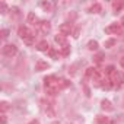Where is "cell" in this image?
<instances>
[{"label":"cell","instance_id":"obj_1","mask_svg":"<svg viewBox=\"0 0 124 124\" xmlns=\"http://www.w3.org/2000/svg\"><path fill=\"white\" fill-rule=\"evenodd\" d=\"M18 35L23 39V42L25 44H28V45H32L34 44V41H35V32L31 29V28H28V26H19V29H18Z\"/></svg>","mask_w":124,"mask_h":124},{"label":"cell","instance_id":"obj_2","mask_svg":"<svg viewBox=\"0 0 124 124\" xmlns=\"http://www.w3.org/2000/svg\"><path fill=\"white\" fill-rule=\"evenodd\" d=\"M44 88H45V89H47V88H57V89H60V79H58L57 76H54V75L44 78ZM60 91H61V89H60Z\"/></svg>","mask_w":124,"mask_h":124},{"label":"cell","instance_id":"obj_3","mask_svg":"<svg viewBox=\"0 0 124 124\" xmlns=\"http://www.w3.org/2000/svg\"><path fill=\"white\" fill-rule=\"evenodd\" d=\"M2 53H3V55H6V57H15V55L18 54V47H16L15 44H6V45H3V48H2Z\"/></svg>","mask_w":124,"mask_h":124},{"label":"cell","instance_id":"obj_4","mask_svg":"<svg viewBox=\"0 0 124 124\" xmlns=\"http://www.w3.org/2000/svg\"><path fill=\"white\" fill-rule=\"evenodd\" d=\"M123 26H121V23H111L109 26H107L105 28V32L107 34H112V35H121L123 34Z\"/></svg>","mask_w":124,"mask_h":124},{"label":"cell","instance_id":"obj_5","mask_svg":"<svg viewBox=\"0 0 124 124\" xmlns=\"http://www.w3.org/2000/svg\"><path fill=\"white\" fill-rule=\"evenodd\" d=\"M37 29H38L39 34L47 35V34L51 31V23H50L48 21H39V23L37 25Z\"/></svg>","mask_w":124,"mask_h":124},{"label":"cell","instance_id":"obj_6","mask_svg":"<svg viewBox=\"0 0 124 124\" xmlns=\"http://www.w3.org/2000/svg\"><path fill=\"white\" fill-rule=\"evenodd\" d=\"M72 32H73V25H72V22H64V23L60 25V34H63V35H70Z\"/></svg>","mask_w":124,"mask_h":124},{"label":"cell","instance_id":"obj_7","mask_svg":"<svg viewBox=\"0 0 124 124\" xmlns=\"http://www.w3.org/2000/svg\"><path fill=\"white\" fill-rule=\"evenodd\" d=\"M48 67H50V64L47 63V61H44L42 58L37 60V63H35V70H37V72H42V70H47Z\"/></svg>","mask_w":124,"mask_h":124},{"label":"cell","instance_id":"obj_8","mask_svg":"<svg viewBox=\"0 0 124 124\" xmlns=\"http://www.w3.org/2000/svg\"><path fill=\"white\" fill-rule=\"evenodd\" d=\"M54 41H55V44H58V45H61V47L67 45V38H66V35H63V34H57V35L54 37Z\"/></svg>","mask_w":124,"mask_h":124},{"label":"cell","instance_id":"obj_9","mask_svg":"<svg viewBox=\"0 0 124 124\" xmlns=\"http://www.w3.org/2000/svg\"><path fill=\"white\" fill-rule=\"evenodd\" d=\"M51 47L48 45V42H47V39H42V41H39L38 44H37V50L38 51H42V53H48V50H50Z\"/></svg>","mask_w":124,"mask_h":124},{"label":"cell","instance_id":"obj_10","mask_svg":"<svg viewBox=\"0 0 124 124\" xmlns=\"http://www.w3.org/2000/svg\"><path fill=\"white\" fill-rule=\"evenodd\" d=\"M26 21H28V23H31V25H34V26H37V25L39 23V21H38V18H37V15H35L34 12H29V13H28Z\"/></svg>","mask_w":124,"mask_h":124},{"label":"cell","instance_id":"obj_11","mask_svg":"<svg viewBox=\"0 0 124 124\" xmlns=\"http://www.w3.org/2000/svg\"><path fill=\"white\" fill-rule=\"evenodd\" d=\"M101 108L104 109V111H112L114 108H112V105H111V102L108 101V99H104V101H101Z\"/></svg>","mask_w":124,"mask_h":124},{"label":"cell","instance_id":"obj_12","mask_svg":"<svg viewBox=\"0 0 124 124\" xmlns=\"http://www.w3.org/2000/svg\"><path fill=\"white\" fill-rule=\"evenodd\" d=\"M95 123L96 124H109V118L107 115H96Z\"/></svg>","mask_w":124,"mask_h":124},{"label":"cell","instance_id":"obj_13","mask_svg":"<svg viewBox=\"0 0 124 124\" xmlns=\"http://www.w3.org/2000/svg\"><path fill=\"white\" fill-rule=\"evenodd\" d=\"M88 50L89 51H96L98 48H99V44H98V41H95V39H91L89 42H88Z\"/></svg>","mask_w":124,"mask_h":124},{"label":"cell","instance_id":"obj_14","mask_svg":"<svg viewBox=\"0 0 124 124\" xmlns=\"http://www.w3.org/2000/svg\"><path fill=\"white\" fill-rule=\"evenodd\" d=\"M39 6H41L45 12H51V10H53V8H54V5H53L51 2H41V3H39Z\"/></svg>","mask_w":124,"mask_h":124},{"label":"cell","instance_id":"obj_15","mask_svg":"<svg viewBox=\"0 0 124 124\" xmlns=\"http://www.w3.org/2000/svg\"><path fill=\"white\" fill-rule=\"evenodd\" d=\"M102 10V6L99 3H93L91 8H89V13H99Z\"/></svg>","mask_w":124,"mask_h":124},{"label":"cell","instance_id":"obj_16","mask_svg":"<svg viewBox=\"0 0 124 124\" xmlns=\"http://www.w3.org/2000/svg\"><path fill=\"white\" fill-rule=\"evenodd\" d=\"M48 55H50L51 58H54V60H58V57L61 55V53H58L55 48H50V50H48Z\"/></svg>","mask_w":124,"mask_h":124},{"label":"cell","instance_id":"obj_17","mask_svg":"<svg viewBox=\"0 0 124 124\" xmlns=\"http://www.w3.org/2000/svg\"><path fill=\"white\" fill-rule=\"evenodd\" d=\"M8 109H10V105H9V102H6V101H2L0 102V111H2V114H6V111Z\"/></svg>","mask_w":124,"mask_h":124},{"label":"cell","instance_id":"obj_18","mask_svg":"<svg viewBox=\"0 0 124 124\" xmlns=\"http://www.w3.org/2000/svg\"><path fill=\"white\" fill-rule=\"evenodd\" d=\"M58 92H60V89H57V88H47V89H45V93H47L48 96H55Z\"/></svg>","mask_w":124,"mask_h":124},{"label":"cell","instance_id":"obj_19","mask_svg":"<svg viewBox=\"0 0 124 124\" xmlns=\"http://www.w3.org/2000/svg\"><path fill=\"white\" fill-rule=\"evenodd\" d=\"M123 6H124V3H123V2H112V10H114L115 13H117V12H120Z\"/></svg>","mask_w":124,"mask_h":124},{"label":"cell","instance_id":"obj_20","mask_svg":"<svg viewBox=\"0 0 124 124\" xmlns=\"http://www.w3.org/2000/svg\"><path fill=\"white\" fill-rule=\"evenodd\" d=\"M70 85H72L70 80H67V79H60V89H67Z\"/></svg>","mask_w":124,"mask_h":124},{"label":"cell","instance_id":"obj_21","mask_svg":"<svg viewBox=\"0 0 124 124\" xmlns=\"http://www.w3.org/2000/svg\"><path fill=\"white\" fill-rule=\"evenodd\" d=\"M102 60H104V54H102V53H98V54L93 57V63H95V64H101Z\"/></svg>","mask_w":124,"mask_h":124},{"label":"cell","instance_id":"obj_22","mask_svg":"<svg viewBox=\"0 0 124 124\" xmlns=\"http://www.w3.org/2000/svg\"><path fill=\"white\" fill-rule=\"evenodd\" d=\"M95 70H96V67H88L86 69V72H85V76L86 78H93V73H95Z\"/></svg>","mask_w":124,"mask_h":124},{"label":"cell","instance_id":"obj_23","mask_svg":"<svg viewBox=\"0 0 124 124\" xmlns=\"http://www.w3.org/2000/svg\"><path fill=\"white\" fill-rule=\"evenodd\" d=\"M104 45H105V48H111V47H114V45H115V38H109V39H107Z\"/></svg>","mask_w":124,"mask_h":124},{"label":"cell","instance_id":"obj_24","mask_svg":"<svg viewBox=\"0 0 124 124\" xmlns=\"http://www.w3.org/2000/svg\"><path fill=\"white\" fill-rule=\"evenodd\" d=\"M69 53H70V47L69 45L61 47V55H69Z\"/></svg>","mask_w":124,"mask_h":124},{"label":"cell","instance_id":"obj_25","mask_svg":"<svg viewBox=\"0 0 124 124\" xmlns=\"http://www.w3.org/2000/svg\"><path fill=\"white\" fill-rule=\"evenodd\" d=\"M8 5L5 3V2H2V3H0V12H2V13H8Z\"/></svg>","mask_w":124,"mask_h":124},{"label":"cell","instance_id":"obj_26","mask_svg":"<svg viewBox=\"0 0 124 124\" xmlns=\"http://www.w3.org/2000/svg\"><path fill=\"white\" fill-rule=\"evenodd\" d=\"M114 70H117V69H115V67H114V66H108V67H107V69H105V76H107V78H108V76H109V75H111V73H112V72H114Z\"/></svg>","mask_w":124,"mask_h":124},{"label":"cell","instance_id":"obj_27","mask_svg":"<svg viewBox=\"0 0 124 124\" xmlns=\"http://www.w3.org/2000/svg\"><path fill=\"white\" fill-rule=\"evenodd\" d=\"M0 35H2V39H6L9 37V29H2L0 31Z\"/></svg>","mask_w":124,"mask_h":124},{"label":"cell","instance_id":"obj_28","mask_svg":"<svg viewBox=\"0 0 124 124\" xmlns=\"http://www.w3.org/2000/svg\"><path fill=\"white\" fill-rule=\"evenodd\" d=\"M79 34H80V28L78 26V28H75V29H73L72 35H73V38H79Z\"/></svg>","mask_w":124,"mask_h":124},{"label":"cell","instance_id":"obj_29","mask_svg":"<svg viewBox=\"0 0 124 124\" xmlns=\"http://www.w3.org/2000/svg\"><path fill=\"white\" fill-rule=\"evenodd\" d=\"M0 117H2V121H0V124H6V123H8V115H6V114H2Z\"/></svg>","mask_w":124,"mask_h":124},{"label":"cell","instance_id":"obj_30","mask_svg":"<svg viewBox=\"0 0 124 124\" xmlns=\"http://www.w3.org/2000/svg\"><path fill=\"white\" fill-rule=\"evenodd\" d=\"M10 12H12L15 16H18V15H19V9H18V8H10Z\"/></svg>","mask_w":124,"mask_h":124},{"label":"cell","instance_id":"obj_31","mask_svg":"<svg viewBox=\"0 0 124 124\" xmlns=\"http://www.w3.org/2000/svg\"><path fill=\"white\" fill-rule=\"evenodd\" d=\"M120 66L124 69V57H121V58H120Z\"/></svg>","mask_w":124,"mask_h":124},{"label":"cell","instance_id":"obj_32","mask_svg":"<svg viewBox=\"0 0 124 124\" xmlns=\"http://www.w3.org/2000/svg\"><path fill=\"white\" fill-rule=\"evenodd\" d=\"M28 124H39V121H38V120H32V121H29Z\"/></svg>","mask_w":124,"mask_h":124},{"label":"cell","instance_id":"obj_33","mask_svg":"<svg viewBox=\"0 0 124 124\" xmlns=\"http://www.w3.org/2000/svg\"><path fill=\"white\" fill-rule=\"evenodd\" d=\"M120 23H121V26H123V28H124V16H123V18H121V22H120Z\"/></svg>","mask_w":124,"mask_h":124}]
</instances>
